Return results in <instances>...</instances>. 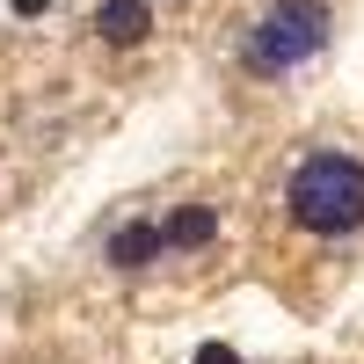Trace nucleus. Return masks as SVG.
<instances>
[{
	"label": "nucleus",
	"instance_id": "1",
	"mask_svg": "<svg viewBox=\"0 0 364 364\" xmlns=\"http://www.w3.org/2000/svg\"><path fill=\"white\" fill-rule=\"evenodd\" d=\"M291 226H306L314 240H350L364 226V161L357 154H306L284 182Z\"/></svg>",
	"mask_w": 364,
	"mask_h": 364
},
{
	"label": "nucleus",
	"instance_id": "2",
	"mask_svg": "<svg viewBox=\"0 0 364 364\" xmlns=\"http://www.w3.org/2000/svg\"><path fill=\"white\" fill-rule=\"evenodd\" d=\"M321 44H328V0H269L248 29V44H240V58H248V73H291Z\"/></svg>",
	"mask_w": 364,
	"mask_h": 364
},
{
	"label": "nucleus",
	"instance_id": "3",
	"mask_svg": "<svg viewBox=\"0 0 364 364\" xmlns=\"http://www.w3.org/2000/svg\"><path fill=\"white\" fill-rule=\"evenodd\" d=\"M161 248H168V240H161V226H154V219H124V226L102 240V262L117 269V277H139V269H154V255H161Z\"/></svg>",
	"mask_w": 364,
	"mask_h": 364
},
{
	"label": "nucleus",
	"instance_id": "4",
	"mask_svg": "<svg viewBox=\"0 0 364 364\" xmlns=\"http://www.w3.org/2000/svg\"><path fill=\"white\" fill-rule=\"evenodd\" d=\"M95 37L117 44V51H132V44L154 37V8H146V0H102L95 8Z\"/></svg>",
	"mask_w": 364,
	"mask_h": 364
},
{
	"label": "nucleus",
	"instance_id": "5",
	"mask_svg": "<svg viewBox=\"0 0 364 364\" xmlns=\"http://www.w3.org/2000/svg\"><path fill=\"white\" fill-rule=\"evenodd\" d=\"M161 240H168V248H182V255H197V248L219 240V211H211V204H175L168 219H161Z\"/></svg>",
	"mask_w": 364,
	"mask_h": 364
},
{
	"label": "nucleus",
	"instance_id": "6",
	"mask_svg": "<svg viewBox=\"0 0 364 364\" xmlns=\"http://www.w3.org/2000/svg\"><path fill=\"white\" fill-rule=\"evenodd\" d=\"M190 364H240V350H233V343H197Z\"/></svg>",
	"mask_w": 364,
	"mask_h": 364
},
{
	"label": "nucleus",
	"instance_id": "7",
	"mask_svg": "<svg viewBox=\"0 0 364 364\" xmlns=\"http://www.w3.org/2000/svg\"><path fill=\"white\" fill-rule=\"evenodd\" d=\"M8 8H15V15H44L51 0H8Z\"/></svg>",
	"mask_w": 364,
	"mask_h": 364
}]
</instances>
